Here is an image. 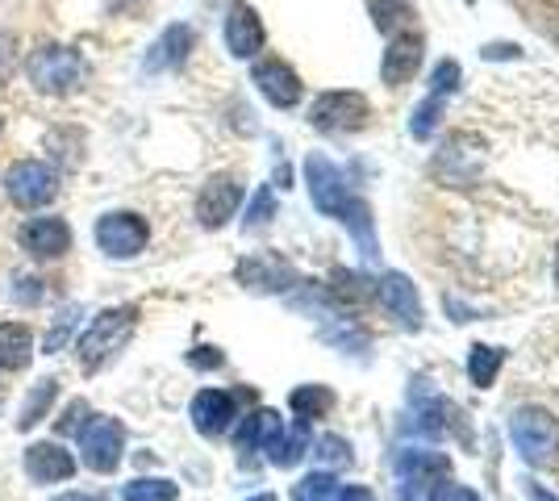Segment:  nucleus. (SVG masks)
Wrapping results in <instances>:
<instances>
[{
	"label": "nucleus",
	"instance_id": "nucleus-40",
	"mask_svg": "<svg viewBox=\"0 0 559 501\" xmlns=\"http://www.w3.org/2000/svg\"><path fill=\"white\" fill-rule=\"evenodd\" d=\"M0 406H4V384H0Z\"/></svg>",
	"mask_w": 559,
	"mask_h": 501
},
{
	"label": "nucleus",
	"instance_id": "nucleus-3",
	"mask_svg": "<svg viewBox=\"0 0 559 501\" xmlns=\"http://www.w3.org/2000/svg\"><path fill=\"white\" fill-rule=\"evenodd\" d=\"M121 455H126V427L117 418L96 414L80 427V460H84V468L109 477V473H117Z\"/></svg>",
	"mask_w": 559,
	"mask_h": 501
},
{
	"label": "nucleus",
	"instance_id": "nucleus-22",
	"mask_svg": "<svg viewBox=\"0 0 559 501\" xmlns=\"http://www.w3.org/2000/svg\"><path fill=\"white\" fill-rule=\"evenodd\" d=\"M288 406H293V414H297L301 422H313V418H326L330 414L334 393H330L326 384H305V389H297V393L288 397Z\"/></svg>",
	"mask_w": 559,
	"mask_h": 501
},
{
	"label": "nucleus",
	"instance_id": "nucleus-34",
	"mask_svg": "<svg viewBox=\"0 0 559 501\" xmlns=\"http://www.w3.org/2000/svg\"><path fill=\"white\" fill-rule=\"evenodd\" d=\"M17 68V43H13V34H0V84L13 75Z\"/></svg>",
	"mask_w": 559,
	"mask_h": 501
},
{
	"label": "nucleus",
	"instance_id": "nucleus-38",
	"mask_svg": "<svg viewBox=\"0 0 559 501\" xmlns=\"http://www.w3.org/2000/svg\"><path fill=\"white\" fill-rule=\"evenodd\" d=\"M531 498H535V501H559L556 493H547V489H538V485L531 489Z\"/></svg>",
	"mask_w": 559,
	"mask_h": 501
},
{
	"label": "nucleus",
	"instance_id": "nucleus-31",
	"mask_svg": "<svg viewBox=\"0 0 559 501\" xmlns=\"http://www.w3.org/2000/svg\"><path fill=\"white\" fill-rule=\"evenodd\" d=\"M276 214V201H272V192L259 189L255 201H251V210H247V226H263V222H272Z\"/></svg>",
	"mask_w": 559,
	"mask_h": 501
},
{
	"label": "nucleus",
	"instance_id": "nucleus-18",
	"mask_svg": "<svg viewBox=\"0 0 559 501\" xmlns=\"http://www.w3.org/2000/svg\"><path fill=\"white\" fill-rule=\"evenodd\" d=\"M192 29L188 25H167V34L151 47L146 55V72H171V68H180L188 59V50H192Z\"/></svg>",
	"mask_w": 559,
	"mask_h": 501
},
{
	"label": "nucleus",
	"instance_id": "nucleus-13",
	"mask_svg": "<svg viewBox=\"0 0 559 501\" xmlns=\"http://www.w3.org/2000/svg\"><path fill=\"white\" fill-rule=\"evenodd\" d=\"M226 47L234 59H255L263 50V22L255 17L251 4H234L226 13Z\"/></svg>",
	"mask_w": 559,
	"mask_h": 501
},
{
	"label": "nucleus",
	"instance_id": "nucleus-4",
	"mask_svg": "<svg viewBox=\"0 0 559 501\" xmlns=\"http://www.w3.org/2000/svg\"><path fill=\"white\" fill-rule=\"evenodd\" d=\"M4 192H9V201L17 205V210H43L50 205L55 196H59V171L43 159H17V164L9 167V176H4Z\"/></svg>",
	"mask_w": 559,
	"mask_h": 501
},
{
	"label": "nucleus",
	"instance_id": "nucleus-16",
	"mask_svg": "<svg viewBox=\"0 0 559 501\" xmlns=\"http://www.w3.org/2000/svg\"><path fill=\"white\" fill-rule=\"evenodd\" d=\"M238 281L247 288H255V293H284L297 276H293V267L280 263L276 255H251V260L238 263Z\"/></svg>",
	"mask_w": 559,
	"mask_h": 501
},
{
	"label": "nucleus",
	"instance_id": "nucleus-17",
	"mask_svg": "<svg viewBox=\"0 0 559 501\" xmlns=\"http://www.w3.org/2000/svg\"><path fill=\"white\" fill-rule=\"evenodd\" d=\"M418 63H421V38L418 34H396L393 47L384 50L380 75H384L389 84H405V80H414Z\"/></svg>",
	"mask_w": 559,
	"mask_h": 501
},
{
	"label": "nucleus",
	"instance_id": "nucleus-20",
	"mask_svg": "<svg viewBox=\"0 0 559 501\" xmlns=\"http://www.w3.org/2000/svg\"><path fill=\"white\" fill-rule=\"evenodd\" d=\"M34 359V331L25 322H0V372H17Z\"/></svg>",
	"mask_w": 559,
	"mask_h": 501
},
{
	"label": "nucleus",
	"instance_id": "nucleus-35",
	"mask_svg": "<svg viewBox=\"0 0 559 501\" xmlns=\"http://www.w3.org/2000/svg\"><path fill=\"white\" fill-rule=\"evenodd\" d=\"M192 368H222V351L217 347H197L192 356H188Z\"/></svg>",
	"mask_w": 559,
	"mask_h": 501
},
{
	"label": "nucleus",
	"instance_id": "nucleus-37",
	"mask_svg": "<svg viewBox=\"0 0 559 501\" xmlns=\"http://www.w3.org/2000/svg\"><path fill=\"white\" fill-rule=\"evenodd\" d=\"M443 501H480V498H476L472 489H447Z\"/></svg>",
	"mask_w": 559,
	"mask_h": 501
},
{
	"label": "nucleus",
	"instance_id": "nucleus-23",
	"mask_svg": "<svg viewBox=\"0 0 559 501\" xmlns=\"http://www.w3.org/2000/svg\"><path fill=\"white\" fill-rule=\"evenodd\" d=\"M180 489L167 477H139L121 489V501H176Z\"/></svg>",
	"mask_w": 559,
	"mask_h": 501
},
{
	"label": "nucleus",
	"instance_id": "nucleus-6",
	"mask_svg": "<svg viewBox=\"0 0 559 501\" xmlns=\"http://www.w3.org/2000/svg\"><path fill=\"white\" fill-rule=\"evenodd\" d=\"M93 239L100 247V255H109V260H134V255H142V247L151 242V230H146V222L139 214L114 210V214L96 217Z\"/></svg>",
	"mask_w": 559,
	"mask_h": 501
},
{
	"label": "nucleus",
	"instance_id": "nucleus-41",
	"mask_svg": "<svg viewBox=\"0 0 559 501\" xmlns=\"http://www.w3.org/2000/svg\"><path fill=\"white\" fill-rule=\"evenodd\" d=\"M556 281H559V260H556Z\"/></svg>",
	"mask_w": 559,
	"mask_h": 501
},
{
	"label": "nucleus",
	"instance_id": "nucleus-28",
	"mask_svg": "<svg viewBox=\"0 0 559 501\" xmlns=\"http://www.w3.org/2000/svg\"><path fill=\"white\" fill-rule=\"evenodd\" d=\"M439 105H443V96L430 93V100H426L418 114H414V121H409L414 139H430V130H435V121H439Z\"/></svg>",
	"mask_w": 559,
	"mask_h": 501
},
{
	"label": "nucleus",
	"instance_id": "nucleus-21",
	"mask_svg": "<svg viewBox=\"0 0 559 501\" xmlns=\"http://www.w3.org/2000/svg\"><path fill=\"white\" fill-rule=\"evenodd\" d=\"M55 402H59V381H55V377H43V381L29 389V397H25L17 430H34L38 422H47V414Z\"/></svg>",
	"mask_w": 559,
	"mask_h": 501
},
{
	"label": "nucleus",
	"instance_id": "nucleus-36",
	"mask_svg": "<svg viewBox=\"0 0 559 501\" xmlns=\"http://www.w3.org/2000/svg\"><path fill=\"white\" fill-rule=\"evenodd\" d=\"M50 501H105L100 493H80V489H68V493H59V498H50Z\"/></svg>",
	"mask_w": 559,
	"mask_h": 501
},
{
	"label": "nucleus",
	"instance_id": "nucleus-33",
	"mask_svg": "<svg viewBox=\"0 0 559 501\" xmlns=\"http://www.w3.org/2000/svg\"><path fill=\"white\" fill-rule=\"evenodd\" d=\"M84 414H88V402H71V406L63 409V418L55 422V427H59V434H80V427H84Z\"/></svg>",
	"mask_w": 559,
	"mask_h": 501
},
{
	"label": "nucleus",
	"instance_id": "nucleus-15",
	"mask_svg": "<svg viewBox=\"0 0 559 501\" xmlns=\"http://www.w3.org/2000/svg\"><path fill=\"white\" fill-rule=\"evenodd\" d=\"M284 418H280L276 409H259L247 418V427L238 430V448L242 452H267V460H276L280 443H284Z\"/></svg>",
	"mask_w": 559,
	"mask_h": 501
},
{
	"label": "nucleus",
	"instance_id": "nucleus-27",
	"mask_svg": "<svg viewBox=\"0 0 559 501\" xmlns=\"http://www.w3.org/2000/svg\"><path fill=\"white\" fill-rule=\"evenodd\" d=\"M372 13L380 29H393V25H401L405 17H414V4H409V0H372Z\"/></svg>",
	"mask_w": 559,
	"mask_h": 501
},
{
	"label": "nucleus",
	"instance_id": "nucleus-25",
	"mask_svg": "<svg viewBox=\"0 0 559 501\" xmlns=\"http://www.w3.org/2000/svg\"><path fill=\"white\" fill-rule=\"evenodd\" d=\"M501 351L497 347H472V359H467V377L472 384H480V389H489L497 381V368H501Z\"/></svg>",
	"mask_w": 559,
	"mask_h": 501
},
{
	"label": "nucleus",
	"instance_id": "nucleus-24",
	"mask_svg": "<svg viewBox=\"0 0 559 501\" xmlns=\"http://www.w3.org/2000/svg\"><path fill=\"white\" fill-rule=\"evenodd\" d=\"M80 318H84V310H80V306H68V310L55 318V326H50L47 338H43V347H47L43 356H59V351H63V343L80 331Z\"/></svg>",
	"mask_w": 559,
	"mask_h": 501
},
{
	"label": "nucleus",
	"instance_id": "nucleus-7",
	"mask_svg": "<svg viewBox=\"0 0 559 501\" xmlns=\"http://www.w3.org/2000/svg\"><path fill=\"white\" fill-rule=\"evenodd\" d=\"M305 176H309V196H313V205L330 217H343L350 210V196L347 184H343V171L330 164L326 155H309L305 159Z\"/></svg>",
	"mask_w": 559,
	"mask_h": 501
},
{
	"label": "nucleus",
	"instance_id": "nucleus-19",
	"mask_svg": "<svg viewBox=\"0 0 559 501\" xmlns=\"http://www.w3.org/2000/svg\"><path fill=\"white\" fill-rule=\"evenodd\" d=\"M380 297H384V306L393 310V318H401L405 326H414V331H418V326H421L418 293H414V285H409L401 272H389V276L380 281Z\"/></svg>",
	"mask_w": 559,
	"mask_h": 501
},
{
	"label": "nucleus",
	"instance_id": "nucleus-14",
	"mask_svg": "<svg viewBox=\"0 0 559 501\" xmlns=\"http://www.w3.org/2000/svg\"><path fill=\"white\" fill-rule=\"evenodd\" d=\"M255 84H259V93L267 96L276 109H293V105L301 100V80H297V72H293L288 63H280V59H263V63H259Z\"/></svg>",
	"mask_w": 559,
	"mask_h": 501
},
{
	"label": "nucleus",
	"instance_id": "nucleus-32",
	"mask_svg": "<svg viewBox=\"0 0 559 501\" xmlns=\"http://www.w3.org/2000/svg\"><path fill=\"white\" fill-rule=\"evenodd\" d=\"M455 84H460V63H455V59H443V63L435 68V96L451 93Z\"/></svg>",
	"mask_w": 559,
	"mask_h": 501
},
{
	"label": "nucleus",
	"instance_id": "nucleus-11",
	"mask_svg": "<svg viewBox=\"0 0 559 501\" xmlns=\"http://www.w3.org/2000/svg\"><path fill=\"white\" fill-rule=\"evenodd\" d=\"M25 477L34 485H59L75 477V455L63 443H29L25 448Z\"/></svg>",
	"mask_w": 559,
	"mask_h": 501
},
{
	"label": "nucleus",
	"instance_id": "nucleus-1",
	"mask_svg": "<svg viewBox=\"0 0 559 501\" xmlns=\"http://www.w3.org/2000/svg\"><path fill=\"white\" fill-rule=\"evenodd\" d=\"M139 326V306H114V310H100L93 318V326L80 338V368L84 372H100L109 359L130 343V334Z\"/></svg>",
	"mask_w": 559,
	"mask_h": 501
},
{
	"label": "nucleus",
	"instance_id": "nucleus-30",
	"mask_svg": "<svg viewBox=\"0 0 559 501\" xmlns=\"http://www.w3.org/2000/svg\"><path fill=\"white\" fill-rule=\"evenodd\" d=\"M43 297H47V288H43L38 276H17V288H13V301L17 306H38Z\"/></svg>",
	"mask_w": 559,
	"mask_h": 501
},
{
	"label": "nucleus",
	"instance_id": "nucleus-5",
	"mask_svg": "<svg viewBox=\"0 0 559 501\" xmlns=\"http://www.w3.org/2000/svg\"><path fill=\"white\" fill-rule=\"evenodd\" d=\"M510 439L526 464H547V460L559 455V422L547 409L531 406V409H522V414H513Z\"/></svg>",
	"mask_w": 559,
	"mask_h": 501
},
{
	"label": "nucleus",
	"instance_id": "nucleus-2",
	"mask_svg": "<svg viewBox=\"0 0 559 501\" xmlns=\"http://www.w3.org/2000/svg\"><path fill=\"white\" fill-rule=\"evenodd\" d=\"M25 75L43 96H71L84 84V59L71 47L47 43V47H38L25 59Z\"/></svg>",
	"mask_w": 559,
	"mask_h": 501
},
{
	"label": "nucleus",
	"instance_id": "nucleus-8",
	"mask_svg": "<svg viewBox=\"0 0 559 501\" xmlns=\"http://www.w3.org/2000/svg\"><path fill=\"white\" fill-rule=\"evenodd\" d=\"M17 242L29 260H59L71 251V226L63 217H29L22 230H17Z\"/></svg>",
	"mask_w": 559,
	"mask_h": 501
},
{
	"label": "nucleus",
	"instance_id": "nucleus-12",
	"mask_svg": "<svg viewBox=\"0 0 559 501\" xmlns=\"http://www.w3.org/2000/svg\"><path fill=\"white\" fill-rule=\"evenodd\" d=\"M238 418V402H234L230 393H222V389H201L197 397H192V427L201 430V434H226L230 422Z\"/></svg>",
	"mask_w": 559,
	"mask_h": 501
},
{
	"label": "nucleus",
	"instance_id": "nucleus-42",
	"mask_svg": "<svg viewBox=\"0 0 559 501\" xmlns=\"http://www.w3.org/2000/svg\"><path fill=\"white\" fill-rule=\"evenodd\" d=\"M0 126H4V121H0Z\"/></svg>",
	"mask_w": 559,
	"mask_h": 501
},
{
	"label": "nucleus",
	"instance_id": "nucleus-9",
	"mask_svg": "<svg viewBox=\"0 0 559 501\" xmlns=\"http://www.w3.org/2000/svg\"><path fill=\"white\" fill-rule=\"evenodd\" d=\"M368 118V100L359 93H326L313 100V114L309 121L326 134H343V130H359Z\"/></svg>",
	"mask_w": 559,
	"mask_h": 501
},
{
	"label": "nucleus",
	"instance_id": "nucleus-39",
	"mask_svg": "<svg viewBox=\"0 0 559 501\" xmlns=\"http://www.w3.org/2000/svg\"><path fill=\"white\" fill-rule=\"evenodd\" d=\"M247 501H280V498H272V493H259V498H247Z\"/></svg>",
	"mask_w": 559,
	"mask_h": 501
},
{
	"label": "nucleus",
	"instance_id": "nucleus-10",
	"mask_svg": "<svg viewBox=\"0 0 559 501\" xmlns=\"http://www.w3.org/2000/svg\"><path fill=\"white\" fill-rule=\"evenodd\" d=\"M238 205H242V184L234 176H213L210 184L201 189V196H197V222L205 230H217V226H226L238 214Z\"/></svg>",
	"mask_w": 559,
	"mask_h": 501
},
{
	"label": "nucleus",
	"instance_id": "nucleus-26",
	"mask_svg": "<svg viewBox=\"0 0 559 501\" xmlns=\"http://www.w3.org/2000/svg\"><path fill=\"white\" fill-rule=\"evenodd\" d=\"M338 493H343V485L330 473H313V477H305L297 485V498L301 501H338Z\"/></svg>",
	"mask_w": 559,
	"mask_h": 501
},
{
	"label": "nucleus",
	"instance_id": "nucleus-29",
	"mask_svg": "<svg viewBox=\"0 0 559 501\" xmlns=\"http://www.w3.org/2000/svg\"><path fill=\"white\" fill-rule=\"evenodd\" d=\"M318 460L322 464H350V448L343 443V439H334V434H326V439H318Z\"/></svg>",
	"mask_w": 559,
	"mask_h": 501
}]
</instances>
